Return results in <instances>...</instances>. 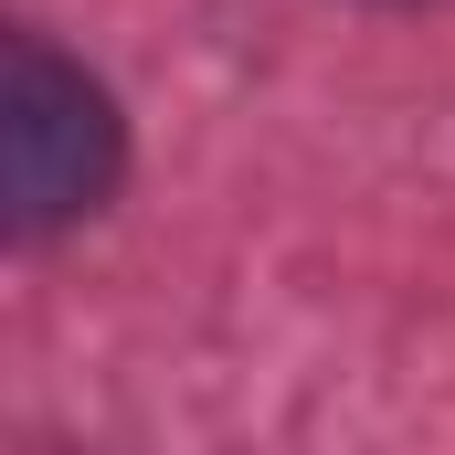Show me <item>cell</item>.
Returning <instances> with one entry per match:
<instances>
[{
	"mask_svg": "<svg viewBox=\"0 0 455 455\" xmlns=\"http://www.w3.org/2000/svg\"><path fill=\"white\" fill-rule=\"evenodd\" d=\"M127 170V116L116 96L53 53L43 32H11V64H0V191H11V233L43 243V233L85 223Z\"/></svg>",
	"mask_w": 455,
	"mask_h": 455,
	"instance_id": "6da1fadb",
	"label": "cell"
}]
</instances>
